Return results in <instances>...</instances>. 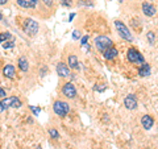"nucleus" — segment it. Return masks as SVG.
Segmentation results:
<instances>
[{
  "instance_id": "35",
  "label": "nucleus",
  "mask_w": 158,
  "mask_h": 149,
  "mask_svg": "<svg viewBox=\"0 0 158 149\" xmlns=\"http://www.w3.org/2000/svg\"><path fill=\"white\" fill-rule=\"evenodd\" d=\"M0 104H2V102H0Z\"/></svg>"
},
{
  "instance_id": "14",
  "label": "nucleus",
  "mask_w": 158,
  "mask_h": 149,
  "mask_svg": "<svg viewBox=\"0 0 158 149\" xmlns=\"http://www.w3.org/2000/svg\"><path fill=\"white\" fill-rule=\"evenodd\" d=\"M17 4L21 8H34L37 6V0H17Z\"/></svg>"
},
{
  "instance_id": "7",
  "label": "nucleus",
  "mask_w": 158,
  "mask_h": 149,
  "mask_svg": "<svg viewBox=\"0 0 158 149\" xmlns=\"http://www.w3.org/2000/svg\"><path fill=\"white\" fill-rule=\"evenodd\" d=\"M62 94H63V95H65L66 98L73 99V98H75V95H77V90H75V87H74L73 83L67 82V83L63 84V87H62Z\"/></svg>"
},
{
  "instance_id": "10",
  "label": "nucleus",
  "mask_w": 158,
  "mask_h": 149,
  "mask_svg": "<svg viewBox=\"0 0 158 149\" xmlns=\"http://www.w3.org/2000/svg\"><path fill=\"white\" fill-rule=\"evenodd\" d=\"M141 126L144 127V130L149 131L150 128L154 126V120H153V117L150 115H144L141 117Z\"/></svg>"
},
{
  "instance_id": "23",
  "label": "nucleus",
  "mask_w": 158,
  "mask_h": 149,
  "mask_svg": "<svg viewBox=\"0 0 158 149\" xmlns=\"http://www.w3.org/2000/svg\"><path fill=\"white\" fill-rule=\"evenodd\" d=\"M31 110H32V112H33L34 116H37L38 113H40V111H41L40 108H36V107H33V106H31Z\"/></svg>"
},
{
  "instance_id": "2",
  "label": "nucleus",
  "mask_w": 158,
  "mask_h": 149,
  "mask_svg": "<svg viewBox=\"0 0 158 149\" xmlns=\"http://www.w3.org/2000/svg\"><path fill=\"white\" fill-rule=\"evenodd\" d=\"M53 111L56 115L61 116V117H65L69 111H70V107H69V104L66 102H62V100H57L54 102L53 104Z\"/></svg>"
},
{
  "instance_id": "6",
  "label": "nucleus",
  "mask_w": 158,
  "mask_h": 149,
  "mask_svg": "<svg viewBox=\"0 0 158 149\" xmlns=\"http://www.w3.org/2000/svg\"><path fill=\"white\" fill-rule=\"evenodd\" d=\"M3 107L6 108H20L21 107V100L16 96H9V98H6L2 102Z\"/></svg>"
},
{
  "instance_id": "32",
  "label": "nucleus",
  "mask_w": 158,
  "mask_h": 149,
  "mask_svg": "<svg viewBox=\"0 0 158 149\" xmlns=\"http://www.w3.org/2000/svg\"><path fill=\"white\" fill-rule=\"evenodd\" d=\"M3 111H6V108L3 107V104H0V112H3Z\"/></svg>"
},
{
  "instance_id": "5",
  "label": "nucleus",
  "mask_w": 158,
  "mask_h": 149,
  "mask_svg": "<svg viewBox=\"0 0 158 149\" xmlns=\"http://www.w3.org/2000/svg\"><path fill=\"white\" fill-rule=\"evenodd\" d=\"M24 27H25V33L29 34V36H34L38 32V24L33 19H27Z\"/></svg>"
},
{
  "instance_id": "13",
  "label": "nucleus",
  "mask_w": 158,
  "mask_h": 149,
  "mask_svg": "<svg viewBox=\"0 0 158 149\" xmlns=\"http://www.w3.org/2000/svg\"><path fill=\"white\" fill-rule=\"evenodd\" d=\"M3 74H4V77H7V78H9V79H13L15 75H16V70H15V66L7 65L6 67L3 69Z\"/></svg>"
},
{
  "instance_id": "12",
  "label": "nucleus",
  "mask_w": 158,
  "mask_h": 149,
  "mask_svg": "<svg viewBox=\"0 0 158 149\" xmlns=\"http://www.w3.org/2000/svg\"><path fill=\"white\" fill-rule=\"evenodd\" d=\"M117 54H118L117 49L115 46H111V48H108L106 52H103V57H104L106 59H113Z\"/></svg>"
},
{
  "instance_id": "8",
  "label": "nucleus",
  "mask_w": 158,
  "mask_h": 149,
  "mask_svg": "<svg viewBox=\"0 0 158 149\" xmlns=\"http://www.w3.org/2000/svg\"><path fill=\"white\" fill-rule=\"evenodd\" d=\"M124 106L128 108V110H136L137 108V99L133 94H129L127 95L124 99Z\"/></svg>"
},
{
  "instance_id": "22",
  "label": "nucleus",
  "mask_w": 158,
  "mask_h": 149,
  "mask_svg": "<svg viewBox=\"0 0 158 149\" xmlns=\"http://www.w3.org/2000/svg\"><path fill=\"white\" fill-rule=\"evenodd\" d=\"M62 6H65V7H71V6H73V2H71V0H62Z\"/></svg>"
},
{
  "instance_id": "1",
  "label": "nucleus",
  "mask_w": 158,
  "mask_h": 149,
  "mask_svg": "<svg viewBox=\"0 0 158 149\" xmlns=\"http://www.w3.org/2000/svg\"><path fill=\"white\" fill-rule=\"evenodd\" d=\"M95 46L99 52H106L108 48L113 46V42L111 38H108L107 36H98L95 38Z\"/></svg>"
},
{
  "instance_id": "15",
  "label": "nucleus",
  "mask_w": 158,
  "mask_h": 149,
  "mask_svg": "<svg viewBox=\"0 0 158 149\" xmlns=\"http://www.w3.org/2000/svg\"><path fill=\"white\" fill-rule=\"evenodd\" d=\"M150 70H152V69H150L149 63H145L144 62L141 65V67L138 69V75H140V77H148L150 74Z\"/></svg>"
},
{
  "instance_id": "27",
  "label": "nucleus",
  "mask_w": 158,
  "mask_h": 149,
  "mask_svg": "<svg viewBox=\"0 0 158 149\" xmlns=\"http://www.w3.org/2000/svg\"><path fill=\"white\" fill-rule=\"evenodd\" d=\"M106 87L104 86H95V91H104Z\"/></svg>"
},
{
  "instance_id": "25",
  "label": "nucleus",
  "mask_w": 158,
  "mask_h": 149,
  "mask_svg": "<svg viewBox=\"0 0 158 149\" xmlns=\"http://www.w3.org/2000/svg\"><path fill=\"white\" fill-rule=\"evenodd\" d=\"M79 37H81V33H78V31H74L73 32V38L74 40H78Z\"/></svg>"
},
{
  "instance_id": "16",
  "label": "nucleus",
  "mask_w": 158,
  "mask_h": 149,
  "mask_svg": "<svg viewBox=\"0 0 158 149\" xmlns=\"http://www.w3.org/2000/svg\"><path fill=\"white\" fill-rule=\"evenodd\" d=\"M17 63H19V67H20V70H21V71H28L29 62H28V59L25 57H20Z\"/></svg>"
},
{
  "instance_id": "9",
  "label": "nucleus",
  "mask_w": 158,
  "mask_h": 149,
  "mask_svg": "<svg viewBox=\"0 0 158 149\" xmlns=\"http://www.w3.org/2000/svg\"><path fill=\"white\" fill-rule=\"evenodd\" d=\"M57 74L61 78H66L69 77V74H70V70H69V66L66 65V63L63 62H59L57 65Z\"/></svg>"
},
{
  "instance_id": "29",
  "label": "nucleus",
  "mask_w": 158,
  "mask_h": 149,
  "mask_svg": "<svg viewBox=\"0 0 158 149\" xmlns=\"http://www.w3.org/2000/svg\"><path fill=\"white\" fill-rule=\"evenodd\" d=\"M82 49H83L85 52H90V46H88L87 44H86V45H82Z\"/></svg>"
},
{
  "instance_id": "34",
  "label": "nucleus",
  "mask_w": 158,
  "mask_h": 149,
  "mask_svg": "<svg viewBox=\"0 0 158 149\" xmlns=\"http://www.w3.org/2000/svg\"><path fill=\"white\" fill-rule=\"evenodd\" d=\"M37 149H42V148L41 147H37Z\"/></svg>"
},
{
  "instance_id": "18",
  "label": "nucleus",
  "mask_w": 158,
  "mask_h": 149,
  "mask_svg": "<svg viewBox=\"0 0 158 149\" xmlns=\"http://www.w3.org/2000/svg\"><path fill=\"white\" fill-rule=\"evenodd\" d=\"M146 38H148V42H149L150 45H153V44H154V41H156V36H154V33H153L152 31L146 33Z\"/></svg>"
},
{
  "instance_id": "28",
  "label": "nucleus",
  "mask_w": 158,
  "mask_h": 149,
  "mask_svg": "<svg viewBox=\"0 0 158 149\" xmlns=\"http://www.w3.org/2000/svg\"><path fill=\"white\" fill-rule=\"evenodd\" d=\"M0 98H6V91L2 87H0Z\"/></svg>"
},
{
  "instance_id": "31",
  "label": "nucleus",
  "mask_w": 158,
  "mask_h": 149,
  "mask_svg": "<svg viewBox=\"0 0 158 149\" xmlns=\"http://www.w3.org/2000/svg\"><path fill=\"white\" fill-rule=\"evenodd\" d=\"M74 17H75V13H71V15H70V17H69V21H71Z\"/></svg>"
},
{
  "instance_id": "3",
  "label": "nucleus",
  "mask_w": 158,
  "mask_h": 149,
  "mask_svg": "<svg viewBox=\"0 0 158 149\" xmlns=\"http://www.w3.org/2000/svg\"><path fill=\"white\" fill-rule=\"evenodd\" d=\"M127 58H128V61H129V62L137 63V65H142V63L145 62V59H144V57H142V54L138 52L137 49H135V48L128 49Z\"/></svg>"
},
{
  "instance_id": "33",
  "label": "nucleus",
  "mask_w": 158,
  "mask_h": 149,
  "mask_svg": "<svg viewBox=\"0 0 158 149\" xmlns=\"http://www.w3.org/2000/svg\"><path fill=\"white\" fill-rule=\"evenodd\" d=\"M2 20H3V15L0 13V21H2Z\"/></svg>"
},
{
  "instance_id": "26",
  "label": "nucleus",
  "mask_w": 158,
  "mask_h": 149,
  "mask_svg": "<svg viewBox=\"0 0 158 149\" xmlns=\"http://www.w3.org/2000/svg\"><path fill=\"white\" fill-rule=\"evenodd\" d=\"M44 2V4H45V6H48V7H52L53 6V0H42Z\"/></svg>"
},
{
  "instance_id": "4",
  "label": "nucleus",
  "mask_w": 158,
  "mask_h": 149,
  "mask_svg": "<svg viewBox=\"0 0 158 149\" xmlns=\"http://www.w3.org/2000/svg\"><path fill=\"white\" fill-rule=\"evenodd\" d=\"M115 27H116L117 32H118V34H120L121 38L127 40V41H133L132 33L129 32V29L127 28V25H125L124 23H121V21H118V20H116V21H115Z\"/></svg>"
},
{
  "instance_id": "17",
  "label": "nucleus",
  "mask_w": 158,
  "mask_h": 149,
  "mask_svg": "<svg viewBox=\"0 0 158 149\" xmlns=\"http://www.w3.org/2000/svg\"><path fill=\"white\" fill-rule=\"evenodd\" d=\"M78 58L75 57V56H70L69 57V67H71V69H77L79 67V65H78Z\"/></svg>"
},
{
  "instance_id": "24",
  "label": "nucleus",
  "mask_w": 158,
  "mask_h": 149,
  "mask_svg": "<svg viewBox=\"0 0 158 149\" xmlns=\"http://www.w3.org/2000/svg\"><path fill=\"white\" fill-rule=\"evenodd\" d=\"M87 41H88V36H83L82 40H81V44L82 45H86V44H88Z\"/></svg>"
},
{
  "instance_id": "19",
  "label": "nucleus",
  "mask_w": 158,
  "mask_h": 149,
  "mask_svg": "<svg viewBox=\"0 0 158 149\" xmlns=\"http://www.w3.org/2000/svg\"><path fill=\"white\" fill-rule=\"evenodd\" d=\"M9 38H11V34H9V33H6V32H4V33H0V44L6 42L7 40H9Z\"/></svg>"
},
{
  "instance_id": "20",
  "label": "nucleus",
  "mask_w": 158,
  "mask_h": 149,
  "mask_svg": "<svg viewBox=\"0 0 158 149\" xmlns=\"http://www.w3.org/2000/svg\"><path fill=\"white\" fill-rule=\"evenodd\" d=\"M49 135H50L52 138H59V133L57 130H54V128H50V130H49Z\"/></svg>"
},
{
  "instance_id": "30",
  "label": "nucleus",
  "mask_w": 158,
  "mask_h": 149,
  "mask_svg": "<svg viewBox=\"0 0 158 149\" xmlns=\"http://www.w3.org/2000/svg\"><path fill=\"white\" fill-rule=\"evenodd\" d=\"M8 0H0V6H4V4H7Z\"/></svg>"
},
{
  "instance_id": "11",
  "label": "nucleus",
  "mask_w": 158,
  "mask_h": 149,
  "mask_svg": "<svg viewBox=\"0 0 158 149\" xmlns=\"http://www.w3.org/2000/svg\"><path fill=\"white\" fill-rule=\"evenodd\" d=\"M142 12H144L145 16L152 17V16L156 15V7L152 6V4H149V3H144L142 4Z\"/></svg>"
},
{
  "instance_id": "21",
  "label": "nucleus",
  "mask_w": 158,
  "mask_h": 149,
  "mask_svg": "<svg viewBox=\"0 0 158 149\" xmlns=\"http://www.w3.org/2000/svg\"><path fill=\"white\" fill-rule=\"evenodd\" d=\"M2 45H3V48H4V49H8V48H13L15 44H13V42H8V41H7V42H3Z\"/></svg>"
}]
</instances>
